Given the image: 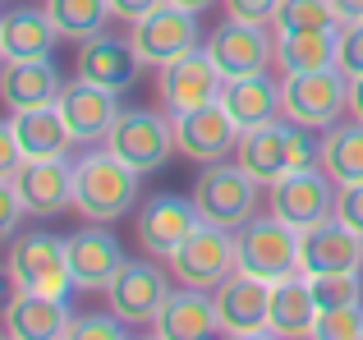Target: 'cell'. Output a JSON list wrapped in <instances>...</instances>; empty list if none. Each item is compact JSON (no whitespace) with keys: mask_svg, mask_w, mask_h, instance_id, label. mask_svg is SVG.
Here are the masks:
<instances>
[{"mask_svg":"<svg viewBox=\"0 0 363 340\" xmlns=\"http://www.w3.org/2000/svg\"><path fill=\"white\" fill-rule=\"evenodd\" d=\"M133 203H138V170L120 162L111 147H92L74 162V212L83 221L111 225L129 216Z\"/></svg>","mask_w":363,"mask_h":340,"instance_id":"6da1fadb","label":"cell"},{"mask_svg":"<svg viewBox=\"0 0 363 340\" xmlns=\"http://www.w3.org/2000/svg\"><path fill=\"white\" fill-rule=\"evenodd\" d=\"M5 271H9V285L14 290H33V295L69 299L74 290H79L74 276H69V239L46 234V230L14 234Z\"/></svg>","mask_w":363,"mask_h":340,"instance_id":"7a4b0ae2","label":"cell"},{"mask_svg":"<svg viewBox=\"0 0 363 340\" xmlns=\"http://www.w3.org/2000/svg\"><path fill=\"white\" fill-rule=\"evenodd\" d=\"M235 271L267 280H290L299 271V230L285 225L281 216H253L244 230H235Z\"/></svg>","mask_w":363,"mask_h":340,"instance_id":"3957f363","label":"cell"},{"mask_svg":"<svg viewBox=\"0 0 363 340\" xmlns=\"http://www.w3.org/2000/svg\"><path fill=\"white\" fill-rule=\"evenodd\" d=\"M257 179L235 162V166H221V162H207L194 179V207L207 225H221V230H244L248 221L257 216Z\"/></svg>","mask_w":363,"mask_h":340,"instance_id":"277c9868","label":"cell"},{"mask_svg":"<svg viewBox=\"0 0 363 340\" xmlns=\"http://www.w3.org/2000/svg\"><path fill=\"white\" fill-rule=\"evenodd\" d=\"M106 147L120 162H129L138 175H152L175 152V120L161 115V110H147V106H129V110H120L116 129L106 134Z\"/></svg>","mask_w":363,"mask_h":340,"instance_id":"5b68a950","label":"cell"},{"mask_svg":"<svg viewBox=\"0 0 363 340\" xmlns=\"http://www.w3.org/2000/svg\"><path fill=\"white\" fill-rule=\"evenodd\" d=\"M225 92V74L216 69V60L207 55V46H194L179 60L161 64L157 79V97L166 115H189V110H203L212 101H221Z\"/></svg>","mask_w":363,"mask_h":340,"instance_id":"8992f818","label":"cell"},{"mask_svg":"<svg viewBox=\"0 0 363 340\" xmlns=\"http://www.w3.org/2000/svg\"><path fill=\"white\" fill-rule=\"evenodd\" d=\"M336 193H340L336 179L322 166H308V170H290L285 179H276L267 188V203H272V216H281L285 225L313 230V225L336 216Z\"/></svg>","mask_w":363,"mask_h":340,"instance_id":"52a82bcc","label":"cell"},{"mask_svg":"<svg viewBox=\"0 0 363 340\" xmlns=\"http://www.w3.org/2000/svg\"><path fill=\"white\" fill-rule=\"evenodd\" d=\"M281 101H285V120L308 125V129H331L340 120V110H350V79L340 69L285 74Z\"/></svg>","mask_w":363,"mask_h":340,"instance_id":"ba28073f","label":"cell"},{"mask_svg":"<svg viewBox=\"0 0 363 340\" xmlns=\"http://www.w3.org/2000/svg\"><path fill=\"white\" fill-rule=\"evenodd\" d=\"M166 262H170V276H175L179 285L216 290L235 271V230H221V225L198 221V230L189 234Z\"/></svg>","mask_w":363,"mask_h":340,"instance_id":"9c48e42d","label":"cell"},{"mask_svg":"<svg viewBox=\"0 0 363 340\" xmlns=\"http://www.w3.org/2000/svg\"><path fill=\"white\" fill-rule=\"evenodd\" d=\"M14 184L28 216H60L74 207V162L69 157H23L14 170H0Z\"/></svg>","mask_w":363,"mask_h":340,"instance_id":"30bf717a","label":"cell"},{"mask_svg":"<svg viewBox=\"0 0 363 340\" xmlns=\"http://www.w3.org/2000/svg\"><path fill=\"white\" fill-rule=\"evenodd\" d=\"M129 42L138 51L143 64H170L179 60L184 51L198 46V14L194 9H179V5H157L152 14H143L138 23H129Z\"/></svg>","mask_w":363,"mask_h":340,"instance_id":"8fae6325","label":"cell"},{"mask_svg":"<svg viewBox=\"0 0 363 340\" xmlns=\"http://www.w3.org/2000/svg\"><path fill=\"white\" fill-rule=\"evenodd\" d=\"M216 295V317H221V336L235 340H253V336H272L267 317H272V285L248 271H230Z\"/></svg>","mask_w":363,"mask_h":340,"instance_id":"7c38bea8","label":"cell"},{"mask_svg":"<svg viewBox=\"0 0 363 340\" xmlns=\"http://www.w3.org/2000/svg\"><path fill=\"white\" fill-rule=\"evenodd\" d=\"M207 55L225 79H248V74H267V64H276V37H267V23L225 18L207 37Z\"/></svg>","mask_w":363,"mask_h":340,"instance_id":"4fadbf2b","label":"cell"},{"mask_svg":"<svg viewBox=\"0 0 363 340\" xmlns=\"http://www.w3.org/2000/svg\"><path fill=\"white\" fill-rule=\"evenodd\" d=\"M106 299H111V313L124 317V322L138 332V327H152L161 313V304L170 299V280L161 267L152 262H124L116 271V280L106 285Z\"/></svg>","mask_w":363,"mask_h":340,"instance_id":"5bb4252c","label":"cell"},{"mask_svg":"<svg viewBox=\"0 0 363 340\" xmlns=\"http://www.w3.org/2000/svg\"><path fill=\"white\" fill-rule=\"evenodd\" d=\"M198 221H203V216H198L194 198L184 203V198H175V193H157V198H147V203L138 207L133 234H138L143 253H152V258H170V253L198 230Z\"/></svg>","mask_w":363,"mask_h":340,"instance_id":"9a60e30c","label":"cell"},{"mask_svg":"<svg viewBox=\"0 0 363 340\" xmlns=\"http://www.w3.org/2000/svg\"><path fill=\"white\" fill-rule=\"evenodd\" d=\"M170 120H175V152L189 157V162H198V166L221 162L225 152H235V147H240V134H244L221 101H212V106H203V110H189V115H170Z\"/></svg>","mask_w":363,"mask_h":340,"instance_id":"2e32d148","label":"cell"},{"mask_svg":"<svg viewBox=\"0 0 363 340\" xmlns=\"http://www.w3.org/2000/svg\"><path fill=\"white\" fill-rule=\"evenodd\" d=\"M120 92H111V88H97V83H88V79H74V83H65V92H60V115H65V125H69V134H74V143H83V147H92V143H106V134L116 129V120H120Z\"/></svg>","mask_w":363,"mask_h":340,"instance_id":"e0dca14e","label":"cell"},{"mask_svg":"<svg viewBox=\"0 0 363 340\" xmlns=\"http://www.w3.org/2000/svg\"><path fill=\"white\" fill-rule=\"evenodd\" d=\"M363 271V234L340 225L336 216L313 230H299V271L322 276V271Z\"/></svg>","mask_w":363,"mask_h":340,"instance_id":"ac0fdd59","label":"cell"},{"mask_svg":"<svg viewBox=\"0 0 363 340\" xmlns=\"http://www.w3.org/2000/svg\"><path fill=\"white\" fill-rule=\"evenodd\" d=\"M221 332V317H216V295L212 290H194L179 285L170 290V299L161 304L152 336L157 340H207Z\"/></svg>","mask_w":363,"mask_h":340,"instance_id":"d6986e66","label":"cell"},{"mask_svg":"<svg viewBox=\"0 0 363 340\" xmlns=\"http://www.w3.org/2000/svg\"><path fill=\"white\" fill-rule=\"evenodd\" d=\"M69 239V276L79 290H106L111 280H116V271L124 267V249L120 239L111 230H101L97 221L88 225V230H74L65 234Z\"/></svg>","mask_w":363,"mask_h":340,"instance_id":"ffe728a7","label":"cell"},{"mask_svg":"<svg viewBox=\"0 0 363 340\" xmlns=\"http://www.w3.org/2000/svg\"><path fill=\"white\" fill-rule=\"evenodd\" d=\"M138 51L133 42H120L116 33H97L88 42H79V60H74V79H88L97 88L124 92L133 79H138Z\"/></svg>","mask_w":363,"mask_h":340,"instance_id":"44dd1931","label":"cell"},{"mask_svg":"<svg viewBox=\"0 0 363 340\" xmlns=\"http://www.w3.org/2000/svg\"><path fill=\"white\" fill-rule=\"evenodd\" d=\"M69 304L51 295H33V290H14L5 304V336L9 340H69Z\"/></svg>","mask_w":363,"mask_h":340,"instance_id":"7402d4cb","label":"cell"},{"mask_svg":"<svg viewBox=\"0 0 363 340\" xmlns=\"http://www.w3.org/2000/svg\"><path fill=\"white\" fill-rule=\"evenodd\" d=\"M235 162H240L248 175L262 188H272L276 179H285L294 170L290 162V120H272V125H257L240 134V147H235Z\"/></svg>","mask_w":363,"mask_h":340,"instance_id":"603a6c76","label":"cell"},{"mask_svg":"<svg viewBox=\"0 0 363 340\" xmlns=\"http://www.w3.org/2000/svg\"><path fill=\"white\" fill-rule=\"evenodd\" d=\"M65 92L60 69L46 60H5L0 69V97L9 110H33V106H55Z\"/></svg>","mask_w":363,"mask_h":340,"instance_id":"cb8c5ba5","label":"cell"},{"mask_svg":"<svg viewBox=\"0 0 363 340\" xmlns=\"http://www.w3.org/2000/svg\"><path fill=\"white\" fill-rule=\"evenodd\" d=\"M221 106L230 110V120H235L240 129H257V125H272L276 115H285L281 83H272L267 74H248V79H225Z\"/></svg>","mask_w":363,"mask_h":340,"instance_id":"d4e9b609","label":"cell"},{"mask_svg":"<svg viewBox=\"0 0 363 340\" xmlns=\"http://www.w3.org/2000/svg\"><path fill=\"white\" fill-rule=\"evenodd\" d=\"M318 295H313L308 276H290V280H276L272 285V336L281 340H299V336H313V322H318Z\"/></svg>","mask_w":363,"mask_h":340,"instance_id":"484cf974","label":"cell"},{"mask_svg":"<svg viewBox=\"0 0 363 340\" xmlns=\"http://www.w3.org/2000/svg\"><path fill=\"white\" fill-rule=\"evenodd\" d=\"M55 37L60 33L46 9H9L0 18V55L5 60H46Z\"/></svg>","mask_w":363,"mask_h":340,"instance_id":"4316f807","label":"cell"},{"mask_svg":"<svg viewBox=\"0 0 363 340\" xmlns=\"http://www.w3.org/2000/svg\"><path fill=\"white\" fill-rule=\"evenodd\" d=\"M9 125H14V134H18L23 157H69V147H74V134H69V125H65L60 106L14 110Z\"/></svg>","mask_w":363,"mask_h":340,"instance_id":"83f0119b","label":"cell"},{"mask_svg":"<svg viewBox=\"0 0 363 340\" xmlns=\"http://www.w3.org/2000/svg\"><path fill=\"white\" fill-rule=\"evenodd\" d=\"M340 28H318V33H285L276 37V69L281 74H318L336 69Z\"/></svg>","mask_w":363,"mask_h":340,"instance_id":"f1b7e54d","label":"cell"},{"mask_svg":"<svg viewBox=\"0 0 363 340\" xmlns=\"http://www.w3.org/2000/svg\"><path fill=\"white\" fill-rule=\"evenodd\" d=\"M42 9L51 14L55 33H60L65 42H88V37L106 33V23L116 18L111 0H46Z\"/></svg>","mask_w":363,"mask_h":340,"instance_id":"f546056e","label":"cell"},{"mask_svg":"<svg viewBox=\"0 0 363 340\" xmlns=\"http://www.w3.org/2000/svg\"><path fill=\"white\" fill-rule=\"evenodd\" d=\"M318 166L327 170L336 184H359L363 179V125H331V134L322 138V157Z\"/></svg>","mask_w":363,"mask_h":340,"instance_id":"4dcf8cb0","label":"cell"},{"mask_svg":"<svg viewBox=\"0 0 363 340\" xmlns=\"http://www.w3.org/2000/svg\"><path fill=\"white\" fill-rule=\"evenodd\" d=\"M318 28H340L331 0H281V9H276V18H272L276 37H285V33H318Z\"/></svg>","mask_w":363,"mask_h":340,"instance_id":"1f68e13d","label":"cell"},{"mask_svg":"<svg viewBox=\"0 0 363 340\" xmlns=\"http://www.w3.org/2000/svg\"><path fill=\"white\" fill-rule=\"evenodd\" d=\"M313 295H318V308H345V304H363V276L354 271H322V276H308Z\"/></svg>","mask_w":363,"mask_h":340,"instance_id":"d6a6232c","label":"cell"},{"mask_svg":"<svg viewBox=\"0 0 363 340\" xmlns=\"http://www.w3.org/2000/svg\"><path fill=\"white\" fill-rule=\"evenodd\" d=\"M318 340H363V304H345V308H322L313 322Z\"/></svg>","mask_w":363,"mask_h":340,"instance_id":"836d02e7","label":"cell"},{"mask_svg":"<svg viewBox=\"0 0 363 340\" xmlns=\"http://www.w3.org/2000/svg\"><path fill=\"white\" fill-rule=\"evenodd\" d=\"M133 327L124 322V317L116 313H92V317H74V327H69V340H120V336H129Z\"/></svg>","mask_w":363,"mask_h":340,"instance_id":"e575fe53","label":"cell"},{"mask_svg":"<svg viewBox=\"0 0 363 340\" xmlns=\"http://www.w3.org/2000/svg\"><path fill=\"white\" fill-rule=\"evenodd\" d=\"M336 69L345 74V79H363V18H359V23H340Z\"/></svg>","mask_w":363,"mask_h":340,"instance_id":"d590c367","label":"cell"},{"mask_svg":"<svg viewBox=\"0 0 363 340\" xmlns=\"http://www.w3.org/2000/svg\"><path fill=\"white\" fill-rule=\"evenodd\" d=\"M336 221L350 225L354 234H363V179H359V184H340V193H336Z\"/></svg>","mask_w":363,"mask_h":340,"instance_id":"8d00e7d4","label":"cell"},{"mask_svg":"<svg viewBox=\"0 0 363 340\" xmlns=\"http://www.w3.org/2000/svg\"><path fill=\"white\" fill-rule=\"evenodd\" d=\"M225 18H244V23H272L281 0H221Z\"/></svg>","mask_w":363,"mask_h":340,"instance_id":"74e56055","label":"cell"},{"mask_svg":"<svg viewBox=\"0 0 363 340\" xmlns=\"http://www.w3.org/2000/svg\"><path fill=\"white\" fill-rule=\"evenodd\" d=\"M18 216H23V203H18L14 184H9V179L0 175V230L14 234V230H18Z\"/></svg>","mask_w":363,"mask_h":340,"instance_id":"f35d334b","label":"cell"},{"mask_svg":"<svg viewBox=\"0 0 363 340\" xmlns=\"http://www.w3.org/2000/svg\"><path fill=\"white\" fill-rule=\"evenodd\" d=\"M18 162H23V147H18V134H14V125H0V170H14Z\"/></svg>","mask_w":363,"mask_h":340,"instance_id":"ab89813d","label":"cell"},{"mask_svg":"<svg viewBox=\"0 0 363 340\" xmlns=\"http://www.w3.org/2000/svg\"><path fill=\"white\" fill-rule=\"evenodd\" d=\"M157 5H166V0H111L116 18H124V23H138V18H143V14H152Z\"/></svg>","mask_w":363,"mask_h":340,"instance_id":"60d3db41","label":"cell"},{"mask_svg":"<svg viewBox=\"0 0 363 340\" xmlns=\"http://www.w3.org/2000/svg\"><path fill=\"white\" fill-rule=\"evenodd\" d=\"M331 5H336L340 23H359V18H363V0H331Z\"/></svg>","mask_w":363,"mask_h":340,"instance_id":"b9f144b4","label":"cell"},{"mask_svg":"<svg viewBox=\"0 0 363 340\" xmlns=\"http://www.w3.org/2000/svg\"><path fill=\"white\" fill-rule=\"evenodd\" d=\"M350 115L363 125V79H350Z\"/></svg>","mask_w":363,"mask_h":340,"instance_id":"7bdbcfd3","label":"cell"},{"mask_svg":"<svg viewBox=\"0 0 363 340\" xmlns=\"http://www.w3.org/2000/svg\"><path fill=\"white\" fill-rule=\"evenodd\" d=\"M170 5H179V9H194V14H207V9H212L216 0H170Z\"/></svg>","mask_w":363,"mask_h":340,"instance_id":"ee69618b","label":"cell"}]
</instances>
